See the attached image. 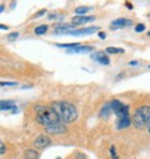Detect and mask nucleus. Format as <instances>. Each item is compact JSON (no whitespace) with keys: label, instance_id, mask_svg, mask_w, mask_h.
Listing matches in <instances>:
<instances>
[{"label":"nucleus","instance_id":"6e6552de","mask_svg":"<svg viewBox=\"0 0 150 159\" xmlns=\"http://www.w3.org/2000/svg\"><path fill=\"white\" fill-rule=\"evenodd\" d=\"M90 58H91L94 61H96V63H99V64H103V65H108V64L110 63L109 57L105 54V52H95V53H93V54L90 55Z\"/></svg>","mask_w":150,"mask_h":159},{"label":"nucleus","instance_id":"dca6fc26","mask_svg":"<svg viewBox=\"0 0 150 159\" xmlns=\"http://www.w3.org/2000/svg\"><path fill=\"white\" fill-rule=\"evenodd\" d=\"M24 157L26 159H38L39 158V153H38L35 149H29L24 152Z\"/></svg>","mask_w":150,"mask_h":159},{"label":"nucleus","instance_id":"aec40b11","mask_svg":"<svg viewBox=\"0 0 150 159\" xmlns=\"http://www.w3.org/2000/svg\"><path fill=\"white\" fill-rule=\"evenodd\" d=\"M80 44L79 43H68V44H56V47H59V48H66V49H74V48H77V47H79Z\"/></svg>","mask_w":150,"mask_h":159},{"label":"nucleus","instance_id":"9b49d317","mask_svg":"<svg viewBox=\"0 0 150 159\" xmlns=\"http://www.w3.org/2000/svg\"><path fill=\"white\" fill-rule=\"evenodd\" d=\"M111 113H113L111 103H105V104L101 107L100 111H99V118H101V119H108V118L111 115Z\"/></svg>","mask_w":150,"mask_h":159},{"label":"nucleus","instance_id":"a878e982","mask_svg":"<svg viewBox=\"0 0 150 159\" xmlns=\"http://www.w3.org/2000/svg\"><path fill=\"white\" fill-rule=\"evenodd\" d=\"M98 36H99L100 39H105V38H106V33H104V31H99V33H98Z\"/></svg>","mask_w":150,"mask_h":159},{"label":"nucleus","instance_id":"a211bd4d","mask_svg":"<svg viewBox=\"0 0 150 159\" xmlns=\"http://www.w3.org/2000/svg\"><path fill=\"white\" fill-rule=\"evenodd\" d=\"M48 25H39V26H36L35 28V30H34V33L36 34V35H43V34H45L46 31H48Z\"/></svg>","mask_w":150,"mask_h":159},{"label":"nucleus","instance_id":"cd10ccee","mask_svg":"<svg viewBox=\"0 0 150 159\" xmlns=\"http://www.w3.org/2000/svg\"><path fill=\"white\" fill-rule=\"evenodd\" d=\"M75 155H78V157H80L79 159H86V155L85 154H82V153H77Z\"/></svg>","mask_w":150,"mask_h":159},{"label":"nucleus","instance_id":"473e14b6","mask_svg":"<svg viewBox=\"0 0 150 159\" xmlns=\"http://www.w3.org/2000/svg\"><path fill=\"white\" fill-rule=\"evenodd\" d=\"M148 36H150V31H149V33H148Z\"/></svg>","mask_w":150,"mask_h":159},{"label":"nucleus","instance_id":"393cba45","mask_svg":"<svg viewBox=\"0 0 150 159\" xmlns=\"http://www.w3.org/2000/svg\"><path fill=\"white\" fill-rule=\"evenodd\" d=\"M46 14V10L44 9V10H40V11H38L35 15H34V19H38V18H40V16H43V15H45Z\"/></svg>","mask_w":150,"mask_h":159},{"label":"nucleus","instance_id":"c85d7f7f","mask_svg":"<svg viewBox=\"0 0 150 159\" xmlns=\"http://www.w3.org/2000/svg\"><path fill=\"white\" fill-rule=\"evenodd\" d=\"M125 7H126L129 10H131V9H133V5H131V3H129V2H126V3H125Z\"/></svg>","mask_w":150,"mask_h":159},{"label":"nucleus","instance_id":"ddd939ff","mask_svg":"<svg viewBox=\"0 0 150 159\" xmlns=\"http://www.w3.org/2000/svg\"><path fill=\"white\" fill-rule=\"evenodd\" d=\"M77 25H74L73 23L71 24H64V25H58L55 28V33L56 34H66L68 31L73 30V28H75Z\"/></svg>","mask_w":150,"mask_h":159},{"label":"nucleus","instance_id":"7ed1b4c3","mask_svg":"<svg viewBox=\"0 0 150 159\" xmlns=\"http://www.w3.org/2000/svg\"><path fill=\"white\" fill-rule=\"evenodd\" d=\"M133 124L138 129L150 127V105H141L135 110L133 116Z\"/></svg>","mask_w":150,"mask_h":159},{"label":"nucleus","instance_id":"39448f33","mask_svg":"<svg viewBox=\"0 0 150 159\" xmlns=\"http://www.w3.org/2000/svg\"><path fill=\"white\" fill-rule=\"evenodd\" d=\"M44 129H45V132L48 133V134H55V135H58V134H64V133H66V127H65V124L63 123V122H56V123H53V124H49V125H46V127H44Z\"/></svg>","mask_w":150,"mask_h":159},{"label":"nucleus","instance_id":"4468645a","mask_svg":"<svg viewBox=\"0 0 150 159\" xmlns=\"http://www.w3.org/2000/svg\"><path fill=\"white\" fill-rule=\"evenodd\" d=\"M131 120H130V118H126V119H120V120H117L115 123V128L118 130H121V129H125L130 125Z\"/></svg>","mask_w":150,"mask_h":159},{"label":"nucleus","instance_id":"4be33fe9","mask_svg":"<svg viewBox=\"0 0 150 159\" xmlns=\"http://www.w3.org/2000/svg\"><path fill=\"white\" fill-rule=\"evenodd\" d=\"M145 28H146V26H145L144 24H141V23H140V24H136L134 29H135V31H136V33H141V31H144V30H145Z\"/></svg>","mask_w":150,"mask_h":159},{"label":"nucleus","instance_id":"423d86ee","mask_svg":"<svg viewBox=\"0 0 150 159\" xmlns=\"http://www.w3.org/2000/svg\"><path fill=\"white\" fill-rule=\"evenodd\" d=\"M96 31L99 33V26H90V28H84V29H79V30H70L66 34L68 35H74V36H80V35L94 34Z\"/></svg>","mask_w":150,"mask_h":159},{"label":"nucleus","instance_id":"7c9ffc66","mask_svg":"<svg viewBox=\"0 0 150 159\" xmlns=\"http://www.w3.org/2000/svg\"><path fill=\"white\" fill-rule=\"evenodd\" d=\"M0 29H2V30H8L9 28H8L7 25H4V24H2V25H0Z\"/></svg>","mask_w":150,"mask_h":159},{"label":"nucleus","instance_id":"c756f323","mask_svg":"<svg viewBox=\"0 0 150 159\" xmlns=\"http://www.w3.org/2000/svg\"><path fill=\"white\" fill-rule=\"evenodd\" d=\"M129 65H133V66L135 65V66H136V65H139V63H138L136 60H131V61H129Z\"/></svg>","mask_w":150,"mask_h":159},{"label":"nucleus","instance_id":"f3484780","mask_svg":"<svg viewBox=\"0 0 150 159\" xmlns=\"http://www.w3.org/2000/svg\"><path fill=\"white\" fill-rule=\"evenodd\" d=\"M91 9H93L91 7H79V8L75 9V14H77V15H85Z\"/></svg>","mask_w":150,"mask_h":159},{"label":"nucleus","instance_id":"0eeeda50","mask_svg":"<svg viewBox=\"0 0 150 159\" xmlns=\"http://www.w3.org/2000/svg\"><path fill=\"white\" fill-rule=\"evenodd\" d=\"M50 144H51V140L48 135H39L34 142V147L38 148V149H45Z\"/></svg>","mask_w":150,"mask_h":159},{"label":"nucleus","instance_id":"f03ea898","mask_svg":"<svg viewBox=\"0 0 150 159\" xmlns=\"http://www.w3.org/2000/svg\"><path fill=\"white\" fill-rule=\"evenodd\" d=\"M34 110H35V114H36V120L44 127H46L49 124H53V123H56V122H60L59 116L51 109V107L35 105Z\"/></svg>","mask_w":150,"mask_h":159},{"label":"nucleus","instance_id":"b1692460","mask_svg":"<svg viewBox=\"0 0 150 159\" xmlns=\"http://www.w3.org/2000/svg\"><path fill=\"white\" fill-rule=\"evenodd\" d=\"M0 85H2V87H15L16 83L15 82H2V83H0Z\"/></svg>","mask_w":150,"mask_h":159},{"label":"nucleus","instance_id":"f257e3e1","mask_svg":"<svg viewBox=\"0 0 150 159\" xmlns=\"http://www.w3.org/2000/svg\"><path fill=\"white\" fill-rule=\"evenodd\" d=\"M51 109L56 113V115L59 116L60 122L65 123H73L78 119V109L74 104L69 103V102H64V100H56L51 103Z\"/></svg>","mask_w":150,"mask_h":159},{"label":"nucleus","instance_id":"2eb2a0df","mask_svg":"<svg viewBox=\"0 0 150 159\" xmlns=\"http://www.w3.org/2000/svg\"><path fill=\"white\" fill-rule=\"evenodd\" d=\"M13 108H15L14 100H2L0 102V109L2 110H10Z\"/></svg>","mask_w":150,"mask_h":159},{"label":"nucleus","instance_id":"f8f14e48","mask_svg":"<svg viewBox=\"0 0 150 159\" xmlns=\"http://www.w3.org/2000/svg\"><path fill=\"white\" fill-rule=\"evenodd\" d=\"M91 50H93V47H90V45H79L74 49H70L69 53H71V54H85V53H89Z\"/></svg>","mask_w":150,"mask_h":159},{"label":"nucleus","instance_id":"412c9836","mask_svg":"<svg viewBox=\"0 0 150 159\" xmlns=\"http://www.w3.org/2000/svg\"><path fill=\"white\" fill-rule=\"evenodd\" d=\"M18 36H19V33H18V31H13V33H10L7 38H8V40H9V42H13V40H15Z\"/></svg>","mask_w":150,"mask_h":159},{"label":"nucleus","instance_id":"c9c22d12","mask_svg":"<svg viewBox=\"0 0 150 159\" xmlns=\"http://www.w3.org/2000/svg\"><path fill=\"white\" fill-rule=\"evenodd\" d=\"M149 69H150V65H149Z\"/></svg>","mask_w":150,"mask_h":159},{"label":"nucleus","instance_id":"bb28decb","mask_svg":"<svg viewBox=\"0 0 150 159\" xmlns=\"http://www.w3.org/2000/svg\"><path fill=\"white\" fill-rule=\"evenodd\" d=\"M5 150H7V147L4 145V143H2V149H0V154L3 155V154L5 153Z\"/></svg>","mask_w":150,"mask_h":159},{"label":"nucleus","instance_id":"6ab92c4d","mask_svg":"<svg viewBox=\"0 0 150 159\" xmlns=\"http://www.w3.org/2000/svg\"><path fill=\"white\" fill-rule=\"evenodd\" d=\"M106 53L108 54H123L124 53V49L115 48V47H109V48H106Z\"/></svg>","mask_w":150,"mask_h":159},{"label":"nucleus","instance_id":"5701e85b","mask_svg":"<svg viewBox=\"0 0 150 159\" xmlns=\"http://www.w3.org/2000/svg\"><path fill=\"white\" fill-rule=\"evenodd\" d=\"M110 154H111L113 159H119V157H118V154H117V152H115V147H114V145L110 147Z\"/></svg>","mask_w":150,"mask_h":159},{"label":"nucleus","instance_id":"20e7f679","mask_svg":"<svg viewBox=\"0 0 150 159\" xmlns=\"http://www.w3.org/2000/svg\"><path fill=\"white\" fill-rule=\"evenodd\" d=\"M111 107H113V111L117 115V120H120V119H126V118H130L129 116V108L123 104L120 100L118 99H114V100H111Z\"/></svg>","mask_w":150,"mask_h":159},{"label":"nucleus","instance_id":"2f4dec72","mask_svg":"<svg viewBox=\"0 0 150 159\" xmlns=\"http://www.w3.org/2000/svg\"><path fill=\"white\" fill-rule=\"evenodd\" d=\"M3 11H4V4L0 5V13H3Z\"/></svg>","mask_w":150,"mask_h":159},{"label":"nucleus","instance_id":"f704fd0d","mask_svg":"<svg viewBox=\"0 0 150 159\" xmlns=\"http://www.w3.org/2000/svg\"><path fill=\"white\" fill-rule=\"evenodd\" d=\"M148 130H149V133H150V127H149V128H148Z\"/></svg>","mask_w":150,"mask_h":159},{"label":"nucleus","instance_id":"9d476101","mask_svg":"<svg viewBox=\"0 0 150 159\" xmlns=\"http://www.w3.org/2000/svg\"><path fill=\"white\" fill-rule=\"evenodd\" d=\"M96 18L95 16H86V15H77L73 18V24L74 25H82V24H86V23H90V21H94Z\"/></svg>","mask_w":150,"mask_h":159},{"label":"nucleus","instance_id":"72a5a7b5","mask_svg":"<svg viewBox=\"0 0 150 159\" xmlns=\"http://www.w3.org/2000/svg\"><path fill=\"white\" fill-rule=\"evenodd\" d=\"M55 159H61V158H60V157H58V158H55Z\"/></svg>","mask_w":150,"mask_h":159},{"label":"nucleus","instance_id":"1a4fd4ad","mask_svg":"<svg viewBox=\"0 0 150 159\" xmlns=\"http://www.w3.org/2000/svg\"><path fill=\"white\" fill-rule=\"evenodd\" d=\"M130 25H133V21L130 19L120 18V19H117L111 23V29H120V28H125V26H130Z\"/></svg>","mask_w":150,"mask_h":159}]
</instances>
